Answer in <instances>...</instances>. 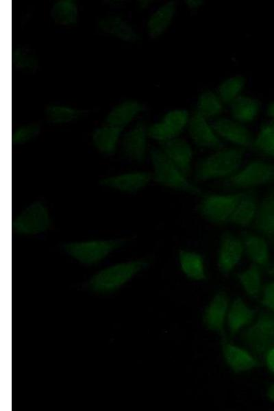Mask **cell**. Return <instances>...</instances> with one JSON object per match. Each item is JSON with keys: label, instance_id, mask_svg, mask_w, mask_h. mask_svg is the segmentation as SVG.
I'll return each instance as SVG.
<instances>
[{"label": "cell", "instance_id": "cell-1", "mask_svg": "<svg viewBox=\"0 0 274 411\" xmlns=\"http://www.w3.org/2000/svg\"><path fill=\"white\" fill-rule=\"evenodd\" d=\"M245 149L234 147L221 148L203 158L196 164L194 179L206 182L227 179L234 175L242 165Z\"/></svg>", "mask_w": 274, "mask_h": 411}, {"label": "cell", "instance_id": "cell-2", "mask_svg": "<svg viewBox=\"0 0 274 411\" xmlns=\"http://www.w3.org/2000/svg\"><path fill=\"white\" fill-rule=\"evenodd\" d=\"M149 156L153 167L152 177L158 184L192 195L203 194L202 190L190 182L160 148H151Z\"/></svg>", "mask_w": 274, "mask_h": 411}, {"label": "cell", "instance_id": "cell-3", "mask_svg": "<svg viewBox=\"0 0 274 411\" xmlns=\"http://www.w3.org/2000/svg\"><path fill=\"white\" fill-rule=\"evenodd\" d=\"M145 259L134 260L108 266L95 274L89 281V287L97 292L114 291L147 268Z\"/></svg>", "mask_w": 274, "mask_h": 411}, {"label": "cell", "instance_id": "cell-4", "mask_svg": "<svg viewBox=\"0 0 274 411\" xmlns=\"http://www.w3.org/2000/svg\"><path fill=\"white\" fill-rule=\"evenodd\" d=\"M241 339L256 356H264L274 347V312H261L243 330Z\"/></svg>", "mask_w": 274, "mask_h": 411}, {"label": "cell", "instance_id": "cell-5", "mask_svg": "<svg viewBox=\"0 0 274 411\" xmlns=\"http://www.w3.org/2000/svg\"><path fill=\"white\" fill-rule=\"evenodd\" d=\"M273 182L274 164L256 160L224 179L223 186L228 189L248 190Z\"/></svg>", "mask_w": 274, "mask_h": 411}, {"label": "cell", "instance_id": "cell-6", "mask_svg": "<svg viewBox=\"0 0 274 411\" xmlns=\"http://www.w3.org/2000/svg\"><path fill=\"white\" fill-rule=\"evenodd\" d=\"M244 192L245 191L204 195L197 206V211L203 218L212 224H225L228 223Z\"/></svg>", "mask_w": 274, "mask_h": 411}, {"label": "cell", "instance_id": "cell-7", "mask_svg": "<svg viewBox=\"0 0 274 411\" xmlns=\"http://www.w3.org/2000/svg\"><path fill=\"white\" fill-rule=\"evenodd\" d=\"M121 243L119 240L95 239L68 242L64 245V249L78 262L92 265L101 261Z\"/></svg>", "mask_w": 274, "mask_h": 411}, {"label": "cell", "instance_id": "cell-8", "mask_svg": "<svg viewBox=\"0 0 274 411\" xmlns=\"http://www.w3.org/2000/svg\"><path fill=\"white\" fill-rule=\"evenodd\" d=\"M190 117L186 110H169L160 121L147 127L149 137L160 144L177 138L187 128Z\"/></svg>", "mask_w": 274, "mask_h": 411}, {"label": "cell", "instance_id": "cell-9", "mask_svg": "<svg viewBox=\"0 0 274 411\" xmlns=\"http://www.w3.org/2000/svg\"><path fill=\"white\" fill-rule=\"evenodd\" d=\"M51 219L47 207L36 201L26 207L13 221L12 229L21 235H34L45 232Z\"/></svg>", "mask_w": 274, "mask_h": 411}, {"label": "cell", "instance_id": "cell-10", "mask_svg": "<svg viewBox=\"0 0 274 411\" xmlns=\"http://www.w3.org/2000/svg\"><path fill=\"white\" fill-rule=\"evenodd\" d=\"M244 253L241 238L230 232H224L220 237L217 256V266L220 273L224 275H229L240 263Z\"/></svg>", "mask_w": 274, "mask_h": 411}, {"label": "cell", "instance_id": "cell-11", "mask_svg": "<svg viewBox=\"0 0 274 411\" xmlns=\"http://www.w3.org/2000/svg\"><path fill=\"white\" fill-rule=\"evenodd\" d=\"M186 129L190 138L197 147L214 151L223 147L212 124L197 111L190 115Z\"/></svg>", "mask_w": 274, "mask_h": 411}, {"label": "cell", "instance_id": "cell-12", "mask_svg": "<svg viewBox=\"0 0 274 411\" xmlns=\"http://www.w3.org/2000/svg\"><path fill=\"white\" fill-rule=\"evenodd\" d=\"M149 138L145 123L142 121L136 123L122 138L123 155L135 162H143L147 154Z\"/></svg>", "mask_w": 274, "mask_h": 411}, {"label": "cell", "instance_id": "cell-13", "mask_svg": "<svg viewBox=\"0 0 274 411\" xmlns=\"http://www.w3.org/2000/svg\"><path fill=\"white\" fill-rule=\"evenodd\" d=\"M221 346L226 364L236 373L249 371L261 365L258 358L250 350L236 345L225 338L221 339Z\"/></svg>", "mask_w": 274, "mask_h": 411}, {"label": "cell", "instance_id": "cell-14", "mask_svg": "<svg viewBox=\"0 0 274 411\" xmlns=\"http://www.w3.org/2000/svg\"><path fill=\"white\" fill-rule=\"evenodd\" d=\"M212 126L221 139L244 149L251 147L253 137L245 124L232 118L221 117L216 119Z\"/></svg>", "mask_w": 274, "mask_h": 411}, {"label": "cell", "instance_id": "cell-15", "mask_svg": "<svg viewBox=\"0 0 274 411\" xmlns=\"http://www.w3.org/2000/svg\"><path fill=\"white\" fill-rule=\"evenodd\" d=\"M229 306V298L225 291H219L214 295L203 313V321L208 329L223 334Z\"/></svg>", "mask_w": 274, "mask_h": 411}, {"label": "cell", "instance_id": "cell-16", "mask_svg": "<svg viewBox=\"0 0 274 411\" xmlns=\"http://www.w3.org/2000/svg\"><path fill=\"white\" fill-rule=\"evenodd\" d=\"M161 145V149L167 158L186 175L192 169L193 150L184 138L177 137Z\"/></svg>", "mask_w": 274, "mask_h": 411}, {"label": "cell", "instance_id": "cell-17", "mask_svg": "<svg viewBox=\"0 0 274 411\" xmlns=\"http://www.w3.org/2000/svg\"><path fill=\"white\" fill-rule=\"evenodd\" d=\"M152 174L146 171H132L103 178L100 184L123 192L138 191L149 184Z\"/></svg>", "mask_w": 274, "mask_h": 411}, {"label": "cell", "instance_id": "cell-18", "mask_svg": "<svg viewBox=\"0 0 274 411\" xmlns=\"http://www.w3.org/2000/svg\"><path fill=\"white\" fill-rule=\"evenodd\" d=\"M253 225L261 236L274 242V190L268 192L259 202Z\"/></svg>", "mask_w": 274, "mask_h": 411}, {"label": "cell", "instance_id": "cell-19", "mask_svg": "<svg viewBox=\"0 0 274 411\" xmlns=\"http://www.w3.org/2000/svg\"><path fill=\"white\" fill-rule=\"evenodd\" d=\"M256 312L242 298L237 297L229 303L226 323L231 336L246 328L253 321Z\"/></svg>", "mask_w": 274, "mask_h": 411}, {"label": "cell", "instance_id": "cell-20", "mask_svg": "<svg viewBox=\"0 0 274 411\" xmlns=\"http://www.w3.org/2000/svg\"><path fill=\"white\" fill-rule=\"evenodd\" d=\"M98 27L102 32L125 42H134L139 39L134 27L118 15L110 14L101 18Z\"/></svg>", "mask_w": 274, "mask_h": 411}, {"label": "cell", "instance_id": "cell-21", "mask_svg": "<svg viewBox=\"0 0 274 411\" xmlns=\"http://www.w3.org/2000/svg\"><path fill=\"white\" fill-rule=\"evenodd\" d=\"M241 240L244 252L252 263L260 267H268L270 260L268 240L261 235L251 232H243Z\"/></svg>", "mask_w": 274, "mask_h": 411}, {"label": "cell", "instance_id": "cell-22", "mask_svg": "<svg viewBox=\"0 0 274 411\" xmlns=\"http://www.w3.org/2000/svg\"><path fill=\"white\" fill-rule=\"evenodd\" d=\"M258 203L256 193L253 190L245 191L236 206L228 223L240 227H247L253 223Z\"/></svg>", "mask_w": 274, "mask_h": 411}, {"label": "cell", "instance_id": "cell-23", "mask_svg": "<svg viewBox=\"0 0 274 411\" xmlns=\"http://www.w3.org/2000/svg\"><path fill=\"white\" fill-rule=\"evenodd\" d=\"M143 105L138 101H123L109 112L106 116V124L123 129L143 111Z\"/></svg>", "mask_w": 274, "mask_h": 411}, {"label": "cell", "instance_id": "cell-24", "mask_svg": "<svg viewBox=\"0 0 274 411\" xmlns=\"http://www.w3.org/2000/svg\"><path fill=\"white\" fill-rule=\"evenodd\" d=\"M176 8V3L169 1L150 15L147 22V32L151 38H157L167 30L174 18Z\"/></svg>", "mask_w": 274, "mask_h": 411}, {"label": "cell", "instance_id": "cell-25", "mask_svg": "<svg viewBox=\"0 0 274 411\" xmlns=\"http://www.w3.org/2000/svg\"><path fill=\"white\" fill-rule=\"evenodd\" d=\"M178 261L182 272L188 279L194 281L207 279L204 260L199 253L181 249L178 253Z\"/></svg>", "mask_w": 274, "mask_h": 411}, {"label": "cell", "instance_id": "cell-26", "mask_svg": "<svg viewBox=\"0 0 274 411\" xmlns=\"http://www.w3.org/2000/svg\"><path fill=\"white\" fill-rule=\"evenodd\" d=\"M123 129L108 124L97 128L92 134V142L103 154L114 153L120 142Z\"/></svg>", "mask_w": 274, "mask_h": 411}, {"label": "cell", "instance_id": "cell-27", "mask_svg": "<svg viewBox=\"0 0 274 411\" xmlns=\"http://www.w3.org/2000/svg\"><path fill=\"white\" fill-rule=\"evenodd\" d=\"M260 109L258 101L247 95H240L230 103L232 119L243 124L253 121L258 116Z\"/></svg>", "mask_w": 274, "mask_h": 411}, {"label": "cell", "instance_id": "cell-28", "mask_svg": "<svg viewBox=\"0 0 274 411\" xmlns=\"http://www.w3.org/2000/svg\"><path fill=\"white\" fill-rule=\"evenodd\" d=\"M51 16L53 21L58 25H73L78 19L77 5L73 0H58L51 8Z\"/></svg>", "mask_w": 274, "mask_h": 411}, {"label": "cell", "instance_id": "cell-29", "mask_svg": "<svg viewBox=\"0 0 274 411\" xmlns=\"http://www.w3.org/2000/svg\"><path fill=\"white\" fill-rule=\"evenodd\" d=\"M237 279L247 295L257 299L262 290L260 267L251 264L248 268L237 274Z\"/></svg>", "mask_w": 274, "mask_h": 411}, {"label": "cell", "instance_id": "cell-30", "mask_svg": "<svg viewBox=\"0 0 274 411\" xmlns=\"http://www.w3.org/2000/svg\"><path fill=\"white\" fill-rule=\"evenodd\" d=\"M251 147L264 156L274 158V121L265 123L260 127Z\"/></svg>", "mask_w": 274, "mask_h": 411}, {"label": "cell", "instance_id": "cell-31", "mask_svg": "<svg viewBox=\"0 0 274 411\" xmlns=\"http://www.w3.org/2000/svg\"><path fill=\"white\" fill-rule=\"evenodd\" d=\"M223 105L216 92L205 90L198 97L196 111L208 119L216 118L222 113Z\"/></svg>", "mask_w": 274, "mask_h": 411}, {"label": "cell", "instance_id": "cell-32", "mask_svg": "<svg viewBox=\"0 0 274 411\" xmlns=\"http://www.w3.org/2000/svg\"><path fill=\"white\" fill-rule=\"evenodd\" d=\"M245 86V79L241 75L229 77L218 87L217 94L223 103H232L240 97Z\"/></svg>", "mask_w": 274, "mask_h": 411}, {"label": "cell", "instance_id": "cell-33", "mask_svg": "<svg viewBox=\"0 0 274 411\" xmlns=\"http://www.w3.org/2000/svg\"><path fill=\"white\" fill-rule=\"evenodd\" d=\"M82 112L77 108L65 105L51 104L45 110L47 120L53 124H63L78 119Z\"/></svg>", "mask_w": 274, "mask_h": 411}, {"label": "cell", "instance_id": "cell-34", "mask_svg": "<svg viewBox=\"0 0 274 411\" xmlns=\"http://www.w3.org/2000/svg\"><path fill=\"white\" fill-rule=\"evenodd\" d=\"M14 66L23 71H33L38 66V60L34 53L25 47L16 48L12 54Z\"/></svg>", "mask_w": 274, "mask_h": 411}, {"label": "cell", "instance_id": "cell-35", "mask_svg": "<svg viewBox=\"0 0 274 411\" xmlns=\"http://www.w3.org/2000/svg\"><path fill=\"white\" fill-rule=\"evenodd\" d=\"M40 132L36 123H27L18 127L12 134V142L15 145L26 143L34 138Z\"/></svg>", "mask_w": 274, "mask_h": 411}, {"label": "cell", "instance_id": "cell-36", "mask_svg": "<svg viewBox=\"0 0 274 411\" xmlns=\"http://www.w3.org/2000/svg\"><path fill=\"white\" fill-rule=\"evenodd\" d=\"M261 303L269 310L274 312V282L267 283L263 287Z\"/></svg>", "mask_w": 274, "mask_h": 411}, {"label": "cell", "instance_id": "cell-37", "mask_svg": "<svg viewBox=\"0 0 274 411\" xmlns=\"http://www.w3.org/2000/svg\"><path fill=\"white\" fill-rule=\"evenodd\" d=\"M264 358L268 369L274 374V347L267 351Z\"/></svg>", "mask_w": 274, "mask_h": 411}, {"label": "cell", "instance_id": "cell-38", "mask_svg": "<svg viewBox=\"0 0 274 411\" xmlns=\"http://www.w3.org/2000/svg\"><path fill=\"white\" fill-rule=\"evenodd\" d=\"M185 4L188 9L197 10L203 5V1L201 0H186Z\"/></svg>", "mask_w": 274, "mask_h": 411}, {"label": "cell", "instance_id": "cell-39", "mask_svg": "<svg viewBox=\"0 0 274 411\" xmlns=\"http://www.w3.org/2000/svg\"><path fill=\"white\" fill-rule=\"evenodd\" d=\"M266 396L271 401L274 403V383L268 388Z\"/></svg>", "mask_w": 274, "mask_h": 411}, {"label": "cell", "instance_id": "cell-40", "mask_svg": "<svg viewBox=\"0 0 274 411\" xmlns=\"http://www.w3.org/2000/svg\"><path fill=\"white\" fill-rule=\"evenodd\" d=\"M151 3L149 0H140L138 2V6L140 9L145 10L150 6Z\"/></svg>", "mask_w": 274, "mask_h": 411}, {"label": "cell", "instance_id": "cell-41", "mask_svg": "<svg viewBox=\"0 0 274 411\" xmlns=\"http://www.w3.org/2000/svg\"><path fill=\"white\" fill-rule=\"evenodd\" d=\"M266 114L270 118L274 120V101L268 105Z\"/></svg>", "mask_w": 274, "mask_h": 411}, {"label": "cell", "instance_id": "cell-42", "mask_svg": "<svg viewBox=\"0 0 274 411\" xmlns=\"http://www.w3.org/2000/svg\"><path fill=\"white\" fill-rule=\"evenodd\" d=\"M269 273L270 275H274V261H273L271 266L269 269Z\"/></svg>", "mask_w": 274, "mask_h": 411}]
</instances>
